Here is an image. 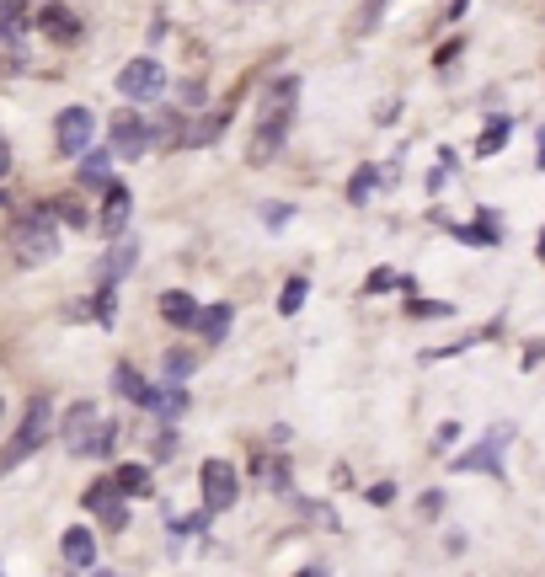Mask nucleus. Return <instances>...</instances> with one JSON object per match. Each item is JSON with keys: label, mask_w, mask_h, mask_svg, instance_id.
Wrapping results in <instances>:
<instances>
[{"label": "nucleus", "mask_w": 545, "mask_h": 577, "mask_svg": "<svg viewBox=\"0 0 545 577\" xmlns=\"http://www.w3.org/2000/svg\"><path fill=\"white\" fill-rule=\"evenodd\" d=\"M6 171H11V145L0 139V177H6Z\"/></svg>", "instance_id": "obj_34"}, {"label": "nucleus", "mask_w": 545, "mask_h": 577, "mask_svg": "<svg viewBox=\"0 0 545 577\" xmlns=\"http://www.w3.org/2000/svg\"><path fill=\"white\" fill-rule=\"evenodd\" d=\"M508 139H513V118H503V113H497V118H487V129H481V139H476V155L487 161V155H497V150L508 145Z\"/></svg>", "instance_id": "obj_20"}, {"label": "nucleus", "mask_w": 545, "mask_h": 577, "mask_svg": "<svg viewBox=\"0 0 545 577\" xmlns=\"http://www.w3.org/2000/svg\"><path fill=\"white\" fill-rule=\"evenodd\" d=\"M540 171H545V129H540Z\"/></svg>", "instance_id": "obj_35"}, {"label": "nucleus", "mask_w": 545, "mask_h": 577, "mask_svg": "<svg viewBox=\"0 0 545 577\" xmlns=\"http://www.w3.org/2000/svg\"><path fill=\"white\" fill-rule=\"evenodd\" d=\"M145 412H155L161 417V423H177L182 412H188V391H182V385H150V401H145Z\"/></svg>", "instance_id": "obj_14"}, {"label": "nucleus", "mask_w": 545, "mask_h": 577, "mask_svg": "<svg viewBox=\"0 0 545 577\" xmlns=\"http://www.w3.org/2000/svg\"><path fill=\"white\" fill-rule=\"evenodd\" d=\"M113 433H118V423H107L91 401H75L65 412V423H59V439H65L75 460H107L113 455Z\"/></svg>", "instance_id": "obj_2"}, {"label": "nucleus", "mask_w": 545, "mask_h": 577, "mask_svg": "<svg viewBox=\"0 0 545 577\" xmlns=\"http://www.w3.org/2000/svg\"><path fill=\"white\" fill-rule=\"evenodd\" d=\"M305 294H310V278H305V273H294L289 284H284V294H278V310H284V316L305 310Z\"/></svg>", "instance_id": "obj_24"}, {"label": "nucleus", "mask_w": 545, "mask_h": 577, "mask_svg": "<svg viewBox=\"0 0 545 577\" xmlns=\"http://www.w3.org/2000/svg\"><path fill=\"white\" fill-rule=\"evenodd\" d=\"M11 252H17L22 268H38V262H54V257H59L54 204H43V209L27 214V220H17V230H11Z\"/></svg>", "instance_id": "obj_4"}, {"label": "nucleus", "mask_w": 545, "mask_h": 577, "mask_svg": "<svg viewBox=\"0 0 545 577\" xmlns=\"http://www.w3.org/2000/svg\"><path fill=\"white\" fill-rule=\"evenodd\" d=\"M508 444H513V423H497L481 444L460 449L449 471H487V476H503V449H508Z\"/></svg>", "instance_id": "obj_5"}, {"label": "nucleus", "mask_w": 545, "mask_h": 577, "mask_svg": "<svg viewBox=\"0 0 545 577\" xmlns=\"http://www.w3.org/2000/svg\"><path fill=\"white\" fill-rule=\"evenodd\" d=\"M59 214H54V220H65V225H75V230H86L91 225V214L81 209V204H75V198H59V204H54Z\"/></svg>", "instance_id": "obj_27"}, {"label": "nucleus", "mask_w": 545, "mask_h": 577, "mask_svg": "<svg viewBox=\"0 0 545 577\" xmlns=\"http://www.w3.org/2000/svg\"><path fill=\"white\" fill-rule=\"evenodd\" d=\"M49 433H54V401L33 396V401H27V412H22V423H17V433H11V444L0 449V471H17L22 460H33L38 449L49 444Z\"/></svg>", "instance_id": "obj_3"}, {"label": "nucleus", "mask_w": 545, "mask_h": 577, "mask_svg": "<svg viewBox=\"0 0 545 577\" xmlns=\"http://www.w3.org/2000/svg\"><path fill=\"white\" fill-rule=\"evenodd\" d=\"M193 369H198V358H193L188 348H171V353L161 358V380H171V385H182Z\"/></svg>", "instance_id": "obj_22"}, {"label": "nucleus", "mask_w": 545, "mask_h": 577, "mask_svg": "<svg viewBox=\"0 0 545 577\" xmlns=\"http://www.w3.org/2000/svg\"><path fill=\"white\" fill-rule=\"evenodd\" d=\"M444 513V492H423V519H439Z\"/></svg>", "instance_id": "obj_30"}, {"label": "nucleus", "mask_w": 545, "mask_h": 577, "mask_svg": "<svg viewBox=\"0 0 545 577\" xmlns=\"http://www.w3.org/2000/svg\"><path fill=\"white\" fill-rule=\"evenodd\" d=\"M171 449H177V433H161V439H155V460H166Z\"/></svg>", "instance_id": "obj_33"}, {"label": "nucleus", "mask_w": 545, "mask_h": 577, "mask_svg": "<svg viewBox=\"0 0 545 577\" xmlns=\"http://www.w3.org/2000/svg\"><path fill=\"white\" fill-rule=\"evenodd\" d=\"M455 439H460V423H444L439 433H433V444H439V449H444V444H455Z\"/></svg>", "instance_id": "obj_32"}, {"label": "nucleus", "mask_w": 545, "mask_h": 577, "mask_svg": "<svg viewBox=\"0 0 545 577\" xmlns=\"http://www.w3.org/2000/svg\"><path fill=\"white\" fill-rule=\"evenodd\" d=\"M375 182H380V166H364V171L348 182V198H353V204H364V198L375 193Z\"/></svg>", "instance_id": "obj_26"}, {"label": "nucleus", "mask_w": 545, "mask_h": 577, "mask_svg": "<svg viewBox=\"0 0 545 577\" xmlns=\"http://www.w3.org/2000/svg\"><path fill=\"white\" fill-rule=\"evenodd\" d=\"M385 289H407L412 294V278H401V273H391V268H375L364 278V294H385Z\"/></svg>", "instance_id": "obj_25"}, {"label": "nucleus", "mask_w": 545, "mask_h": 577, "mask_svg": "<svg viewBox=\"0 0 545 577\" xmlns=\"http://www.w3.org/2000/svg\"><path fill=\"white\" fill-rule=\"evenodd\" d=\"M91 139H97V113L91 107H65V113L54 118V145H59V155H81V150H91Z\"/></svg>", "instance_id": "obj_8"}, {"label": "nucleus", "mask_w": 545, "mask_h": 577, "mask_svg": "<svg viewBox=\"0 0 545 577\" xmlns=\"http://www.w3.org/2000/svg\"><path fill=\"white\" fill-rule=\"evenodd\" d=\"M81 503H86L91 513H97V519H102L107 529H123V524H129V508H123V492L113 487V476H102V481H91V487H86V497H81Z\"/></svg>", "instance_id": "obj_9"}, {"label": "nucleus", "mask_w": 545, "mask_h": 577, "mask_svg": "<svg viewBox=\"0 0 545 577\" xmlns=\"http://www.w3.org/2000/svg\"><path fill=\"white\" fill-rule=\"evenodd\" d=\"M407 310L412 316H449V305H439V300H407Z\"/></svg>", "instance_id": "obj_29"}, {"label": "nucleus", "mask_w": 545, "mask_h": 577, "mask_svg": "<svg viewBox=\"0 0 545 577\" xmlns=\"http://www.w3.org/2000/svg\"><path fill=\"white\" fill-rule=\"evenodd\" d=\"M289 214H294L289 204H268V209H262V225H268V230H284V225H289Z\"/></svg>", "instance_id": "obj_28"}, {"label": "nucleus", "mask_w": 545, "mask_h": 577, "mask_svg": "<svg viewBox=\"0 0 545 577\" xmlns=\"http://www.w3.org/2000/svg\"><path fill=\"white\" fill-rule=\"evenodd\" d=\"M294 107H300V75H273V81L262 86L257 123H252V145H246L252 161L278 155V145H284L289 129H294Z\"/></svg>", "instance_id": "obj_1"}, {"label": "nucleus", "mask_w": 545, "mask_h": 577, "mask_svg": "<svg viewBox=\"0 0 545 577\" xmlns=\"http://www.w3.org/2000/svg\"><path fill=\"white\" fill-rule=\"evenodd\" d=\"M198 492H204V508H209V513L236 508V497H241V476H236V465H230V460H209L204 471H198Z\"/></svg>", "instance_id": "obj_7"}, {"label": "nucleus", "mask_w": 545, "mask_h": 577, "mask_svg": "<svg viewBox=\"0 0 545 577\" xmlns=\"http://www.w3.org/2000/svg\"><path fill=\"white\" fill-rule=\"evenodd\" d=\"M166 91V70L155 65L150 54H139V59H129V65L118 70V97L123 102H155Z\"/></svg>", "instance_id": "obj_6"}, {"label": "nucleus", "mask_w": 545, "mask_h": 577, "mask_svg": "<svg viewBox=\"0 0 545 577\" xmlns=\"http://www.w3.org/2000/svg\"><path fill=\"white\" fill-rule=\"evenodd\" d=\"M391 497H396V487H391V481H380V487H369V503H375V508H380V503H391Z\"/></svg>", "instance_id": "obj_31"}, {"label": "nucleus", "mask_w": 545, "mask_h": 577, "mask_svg": "<svg viewBox=\"0 0 545 577\" xmlns=\"http://www.w3.org/2000/svg\"><path fill=\"white\" fill-rule=\"evenodd\" d=\"M134 262H139V246H134V241H118V236H113V252H107V262L97 268V273H102V284H118L123 273H134Z\"/></svg>", "instance_id": "obj_15"}, {"label": "nucleus", "mask_w": 545, "mask_h": 577, "mask_svg": "<svg viewBox=\"0 0 545 577\" xmlns=\"http://www.w3.org/2000/svg\"><path fill=\"white\" fill-rule=\"evenodd\" d=\"M540 262H545V230H540Z\"/></svg>", "instance_id": "obj_36"}, {"label": "nucleus", "mask_w": 545, "mask_h": 577, "mask_svg": "<svg viewBox=\"0 0 545 577\" xmlns=\"http://www.w3.org/2000/svg\"><path fill=\"white\" fill-rule=\"evenodd\" d=\"M113 391H118L123 401H134V407H145V401H150V380H145L134 364H118V369H113Z\"/></svg>", "instance_id": "obj_16"}, {"label": "nucleus", "mask_w": 545, "mask_h": 577, "mask_svg": "<svg viewBox=\"0 0 545 577\" xmlns=\"http://www.w3.org/2000/svg\"><path fill=\"white\" fill-rule=\"evenodd\" d=\"M145 150H150V118L118 113V118H113V155H123V161H139Z\"/></svg>", "instance_id": "obj_10"}, {"label": "nucleus", "mask_w": 545, "mask_h": 577, "mask_svg": "<svg viewBox=\"0 0 545 577\" xmlns=\"http://www.w3.org/2000/svg\"><path fill=\"white\" fill-rule=\"evenodd\" d=\"M113 487H118L123 497H145V492H150V471H145V465H118V471H113Z\"/></svg>", "instance_id": "obj_21"}, {"label": "nucleus", "mask_w": 545, "mask_h": 577, "mask_svg": "<svg viewBox=\"0 0 545 577\" xmlns=\"http://www.w3.org/2000/svg\"><path fill=\"white\" fill-rule=\"evenodd\" d=\"M38 27L49 33L54 43H81V17H75L70 6H59V0H49V6H38Z\"/></svg>", "instance_id": "obj_11"}, {"label": "nucleus", "mask_w": 545, "mask_h": 577, "mask_svg": "<svg viewBox=\"0 0 545 577\" xmlns=\"http://www.w3.org/2000/svg\"><path fill=\"white\" fill-rule=\"evenodd\" d=\"M150 139H155V145H171V150H177V145H188V129H182L177 113H166V118L150 123Z\"/></svg>", "instance_id": "obj_23"}, {"label": "nucleus", "mask_w": 545, "mask_h": 577, "mask_svg": "<svg viewBox=\"0 0 545 577\" xmlns=\"http://www.w3.org/2000/svg\"><path fill=\"white\" fill-rule=\"evenodd\" d=\"M230 321H236V310H230V305H209V310H198V332H204L209 342H225L230 337Z\"/></svg>", "instance_id": "obj_19"}, {"label": "nucleus", "mask_w": 545, "mask_h": 577, "mask_svg": "<svg viewBox=\"0 0 545 577\" xmlns=\"http://www.w3.org/2000/svg\"><path fill=\"white\" fill-rule=\"evenodd\" d=\"M134 214V193L123 182H107V209H102V230L107 236H123V225H129Z\"/></svg>", "instance_id": "obj_13"}, {"label": "nucleus", "mask_w": 545, "mask_h": 577, "mask_svg": "<svg viewBox=\"0 0 545 577\" xmlns=\"http://www.w3.org/2000/svg\"><path fill=\"white\" fill-rule=\"evenodd\" d=\"M0 209H6V193H0Z\"/></svg>", "instance_id": "obj_37"}, {"label": "nucleus", "mask_w": 545, "mask_h": 577, "mask_svg": "<svg viewBox=\"0 0 545 577\" xmlns=\"http://www.w3.org/2000/svg\"><path fill=\"white\" fill-rule=\"evenodd\" d=\"M75 161H81V187H107V182H113V155H107V150H81V155H75Z\"/></svg>", "instance_id": "obj_18"}, {"label": "nucleus", "mask_w": 545, "mask_h": 577, "mask_svg": "<svg viewBox=\"0 0 545 577\" xmlns=\"http://www.w3.org/2000/svg\"><path fill=\"white\" fill-rule=\"evenodd\" d=\"M161 316H166L171 326H193V321H198L193 294H188V289H166V294H161Z\"/></svg>", "instance_id": "obj_17"}, {"label": "nucleus", "mask_w": 545, "mask_h": 577, "mask_svg": "<svg viewBox=\"0 0 545 577\" xmlns=\"http://www.w3.org/2000/svg\"><path fill=\"white\" fill-rule=\"evenodd\" d=\"M59 556H65V567H97V535H91L86 524H70L65 535H59Z\"/></svg>", "instance_id": "obj_12"}]
</instances>
